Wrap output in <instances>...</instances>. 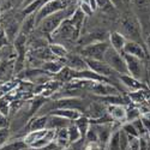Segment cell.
<instances>
[{"label": "cell", "instance_id": "8d00e7d4", "mask_svg": "<svg viewBox=\"0 0 150 150\" xmlns=\"http://www.w3.org/2000/svg\"><path fill=\"white\" fill-rule=\"evenodd\" d=\"M1 61H3V60H1V55H0V62H1Z\"/></svg>", "mask_w": 150, "mask_h": 150}, {"label": "cell", "instance_id": "7c38bea8", "mask_svg": "<svg viewBox=\"0 0 150 150\" xmlns=\"http://www.w3.org/2000/svg\"><path fill=\"white\" fill-rule=\"evenodd\" d=\"M126 41H127V39L121 33L114 31V33H112L109 35V45H110V47L113 49H115V51L120 52V53H122Z\"/></svg>", "mask_w": 150, "mask_h": 150}, {"label": "cell", "instance_id": "484cf974", "mask_svg": "<svg viewBox=\"0 0 150 150\" xmlns=\"http://www.w3.org/2000/svg\"><path fill=\"white\" fill-rule=\"evenodd\" d=\"M76 125H77V127L79 129L82 136H85V133L88 132V130H89V121H88V119L79 118V119L77 120V124H76Z\"/></svg>", "mask_w": 150, "mask_h": 150}, {"label": "cell", "instance_id": "4dcf8cb0", "mask_svg": "<svg viewBox=\"0 0 150 150\" xmlns=\"http://www.w3.org/2000/svg\"><path fill=\"white\" fill-rule=\"evenodd\" d=\"M8 43V39H7V36L4 31V29H0V51H1L3 48H5Z\"/></svg>", "mask_w": 150, "mask_h": 150}, {"label": "cell", "instance_id": "1f68e13d", "mask_svg": "<svg viewBox=\"0 0 150 150\" xmlns=\"http://www.w3.org/2000/svg\"><path fill=\"white\" fill-rule=\"evenodd\" d=\"M8 125H10V122H8V120H7V117L0 113V130L7 129Z\"/></svg>", "mask_w": 150, "mask_h": 150}, {"label": "cell", "instance_id": "3957f363", "mask_svg": "<svg viewBox=\"0 0 150 150\" xmlns=\"http://www.w3.org/2000/svg\"><path fill=\"white\" fill-rule=\"evenodd\" d=\"M103 61L114 72H117L119 74H129L124 54L118 52V51H115V49H113L110 46H109V48L107 49L106 53H105Z\"/></svg>", "mask_w": 150, "mask_h": 150}, {"label": "cell", "instance_id": "9c48e42d", "mask_svg": "<svg viewBox=\"0 0 150 150\" xmlns=\"http://www.w3.org/2000/svg\"><path fill=\"white\" fill-rule=\"evenodd\" d=\"M89 90L98 96H112L118 95V90L113 85L107 84V82H93L89 86Z\"/></svg>", "mask_w": 150, "mask_h": 150}, {"label": "cell", "instance_id": "ac0fdd59", "mask_svg": "<svg viewBox=\"0 0 150 150\" xmlns=\"http://www.w3.org/2000/svg\"><path fill=\"white\" fill-rule=\"evenodd\" d=\"M120 81L125 86H127L131 90H139L142 88V84L139 83V81L133 78L130 74H120Z\"/></svg>", "mask_w": 150, "mask_h": 150}, {"label": "cell", "instance_id": "8992f818", "mask_svg": "<svg viewBox=\"0 0 150 150\" xmlns=\"http://www.w3.org/2000/svg\"><path fill=\"white\" fill-rule=\"evenodd\" d=\"M79 30L72 24V22L70 21V18L65 19L61 23V25L52 34L53 37L55 39H64V40H73L76 39L78 35Z\"/></svg>", "mask_w": 150, "mask_h": 150}, {"label": "cell", "instance_id": "ffe728a7", "mask_svg": "<svg viewBox=\"0 0 150 150\" xmlns=\"http://www.w3.org/2000/svg\"><path fill=\"white\" fill-rule=\"evenodd\" d=\"M47 131L48 130H46V129L45 130H40V131H30L25 137H24V143L31 145L34 142L39 141V139L42 138V137H45Z\"/></svg>", "mask_w": 150, "mask_h": 150}, {"label": "cell", "instance_id": "cb8c5ba5", "mask_svg": "<svg viewBox=\"0 0 150 150\" xmlns=\"http://www.w3.org/2000/svg\"><path fill=\"white\" fill-rule=\"evenodd\" d=\"M106 114V112L103 110V106L98 102H95L91 105L90 107V115L94 118V119H97V118H101L102 115Z\"/></svg>", "mask_w": 150, "mask_h": 150}, {"label": "cell", "instance_id": "30bf717a", "mask_svg": "<svg viewBox=\"0 0 150 150\" xmlns=\"http://www.w3.org/2000/svg\"><path fill=\"white\" fill-rule=\"evenodd\" d=\"M122 53L129 54V55H132V57H136V58H139V59H142V60L145 58V52H144L143 47H142L138 42L131 41V40H127V41H126Z\"/></svg>", "mask_w": 150, "mask_h": 150}, {"label": "cell", "instance_id": "83f0119b", "mask_svg": "<svg viewBox=\"0 0 150 150\" xmlns=\"http://www.w3.org/2000/svg\"><path fill=\"white\" fill-rule=\"evenodd\" d=\"M139 115H141V112L138 109H136V108L126 110V120L127 121H136L139 118Z\"/></svg>", "mask_w": 150, "mask_h": 150}, {"label": "cell", "instance_id": "d4e9b609", "mask_svg": "<svg viewBox=\"0 0 150 150\" xmlns=\"http://www.w3.org/2000/svg\"><path fill=\"white\" fill-rule=\"evenodd\" d=\"M11 110V102L4 96V97H0V113L4 114V115H8Z\"/></svg>", "mask_w": 150, "mask_h": 150}, {"label": "cell", "instance_id": "836d02e7", "mask_svg": "<svg viewBox=\"0 0 150 150\" xmlns=\"http://www.w3.org/2000/svg\"><path fill=\"white\" fill-rule=\"evenodd\" d=\"M144 41H145V43H146L148 51L150 52V30H149V29L144 33Z\"/></svg>", "mask_w": 150, "mask_h": 150}, {"label": "cell", "instance_id": "2e32d148", "mask_svg": "<svg viewBox=\"0 0 150 150\" xmlns=\"http://www.w3.org/2000/svg\"><path fill=\"white\" fill-rule=\"evenodd\" d=\"M69 121H70V120H67V119H65V118L53 114L51 118H48L47 127L52 129V130H53V127H54V130L64 129V127H67V126H69Z\"/></svg>", "mask_w": 150, "mask_h": 150}, {"label": "cell", "instance_id": "7a4b0ae2", "mask_svg": "<svg viewBox=\"0 0 150 150\" xmlns=\"http://www.w3.org/2000/svg\"><path fill=\"white\" fill-rule=\"evenodd\" d=\"M71 5H72V0H49V1L45 3L39 10L35 12L36 25L41 21H43L46 17L55 13V12H59L61 10H65Z\"/></svg>", "mask_w": 150, "mask_h": 150}, {"label": "cell", "instance_id": "4fadbf2b", "mask_svg": "<svg viewBox=\"0 0 150 150\" xmlns=\"http://www.w3.org/2000/svg\"><path fill=\"white\" fill-rule=\"evenodd\" d=\"M4 31L7 36L8 41H15L17 39V36L21 31V25L16 19H12L6 23V25L4 27Z\"/></svg>", "mask_w": 150, "mask_h": 150}, {"label": "cell", "instance_id": "d6986e66", "mask_svg": "<svg viewBox=\"0 0 150 150\" xmlns=\"http://www.w3.org/2000/svg\"><path fill=\"white\" fill-rule=\"evenodd\" d=\"M62 69H64V64H62L61 61H58V60L46 61L42 65V70L47 73H59Z\"/></svg>", "mask_w": 150, "mask_h": 150}, {"label": "cell", "instance_id": "6da1fadb", "mask_svg": "<svg viewBox=\"0 0 150 150\" xmlns=\"http://www.w3.org/2000/svg\"><path fill=\"white\" fill-rule=\"evenodd\" d=\"M76 10L77 8H73V5H71L65 10L55 12V13L46 17L43 21H41L39 24H37V29H39V31L42 34H53L61 25V23L65 19L70 18Z\"/></svg>", "mask_w": 150, "mask_h": 150}, {"label": "cell", "instance_id": "7402d4cb", "mask_svg": "<svg viewBox=\"0 0 150 150\" xmlns=\"http://www.w3.org/2000/svg\"><path fill=\"white\" fill-rule=\"evenodd\" d=\"M48 124V118L46 117H37L30 122V131H40L45 130Z\"/></svg>", "mask_w": 150, "mask_h": 150}, {"label": "cell", "instance_id": "8fae6325", "mask_svg": "<svg viewBox=\"0 0 150 150\" xmlns=\"http://www.w3.org/2000/svg\"><path fill=\"white\" fill-rule=\"evenodd\" d=\"M66 65H67L69 69L76 71V72L84 71V70L88 69V65H86V62H85V59L82 55H74V54L67 55L66 57Z\"/></svg>", "mask_w": 150, "mask_h": 150}, {"label": "cell", "instance_id": "277c9868", "mask_svg": "<svg viewBox=\"0 0 150 150\" xmlns=\"http://www.w3.org/2000/svg\"><path fill=\"white\" fill-rule=\"evenodd\" d=\"M122 35L131 41L138 42L142 39V25L134 17H125L121 22Z\"/></svg>", "mask_w": 150, "mask_h": 150}, {"label": "cell", "instance_id": "d590c367", "mask_svg": "<svg viewBox=\"0 0 150 150\" xmlns=\"http://www.w3.org/2000/svg\"><path fill=\"white\" fill-rule=\"evenodd\" d=\"M35 1V0H25V1H24V3H25V6H28L29 4H31V3H34Z\"/></svg>", "mask_w": 150, "mask_h": 150}, {"label": "cell", "instance_id": "5b68a950", "mask_svg": "<svg viewBox=\"0 0 150 150\" xmlns=\"http://www.w3.org/2000/svg\"><path fill=\"white\" fill-rule=\"evenodd\" d=\"M109 42L100 41L95 43H90L88 46H84L81 51V55L84 59H94V60H103L105 53L109 48Z\"/></svg>", "mask_w": 150, "mask_h": 150}, {"label": "cell", "instance_id": "ba28073f", "mask_svg": "<svg viewBox=\"0 0 150 150\" xmlns=\"http://www.w3.org/2000/svg\"><path fill=\"white\" fill-rule=\"evenodd\" d=\"M85 62L88 65V69L95 72L96 74L101 77H110L112 74H114V71L112 70L103 60H94V59H85Z\"/></svg>", "mask_w": 150, "mask_h": 150}, {"label": "cell", "instance_id": "603a6c76", "mask_svg": "<svg viewBox=\"0 0 150 150\" xmlns=\"http://www.w3.org/2000/svg\"><path fill=\"white\" fill-rule=\"evenodd\" d=\"M67 133H69V142H70V143L77 142V141H79L82 137H83L76 124L69 125V126H67Z\"/></svg>", "mask_w": 150, "mask_h": 150}, {"label": "cell", "instance_id": "f1b7e54d", "mask_svg": "<svg viewBox=\"0 0 150 150\" xmlns=\"http://www.w3.org/2000/svg\"><path fill=\"white\" fill-rule=\"evenodd\" d=\"M78 7L83 11V13H84L85 16H91V15H93V12H94L93 8L90 7V5H89L88 3H84V1H81Z\"/></svg>", "mask_w": 150, "mask_h": 150}, {"label": "cell", "instance_id": "e0dca14e", "mask_svg": "<svg viewBox=\"0 0 150 150\" xmlns=\"http://www.w3.org/2000/svg\"><path fill=\"white\" fill-rule=\"evenodd\" d=\"M35 25H36V18H35V13L33 15H29L25 17V19L23 21L22 25H21V31L22 34L24 35H29L34 29H35Z\"/></svg>", "mask_w": 150, "mask_h": 150}, {"label": "cell", "instance_id": "9a60e30c", "mask_svg": "<svg viewBox=\"0 0 150 150\" xmlns=\"http://www.w3.org/2000/svg\"><path fill=\"white\" fill-rule=\"evenodd\" d=\"M53 114L62 117V118H65L67 120H73V121H77L79 118H82L81 110H78V109H70V108H66V109H55Z\"/></svg>", "mask_w": 150, "mask_h": 150}, {"label": "cell", "instance_id": "f546056e", "mask_svg": "<svg viewBox=\"0 0 150 150\" xmlns=\"http://www.w3.org/2000/svg\"><path fill=\"white\" fill-rule=\"evenodd\" d=\"M124 131L126 132V134H132V137H137V136H138V131L136 130L133 124H126L124 126Z\"/></svg>", "mask_w": 150, "mask_h": 150}, {"label": "cell", "instance_id": "5bb4252c", "mask_svg": "<svg viewBox=\"0 0 150 150\" xmlns=\"http://www.w3.org/2000/svg\"><path fill=\"white\" fill-rule=\"evenodd\" d=\"M107 113L109 114V117L115 120H122V119H126V109H125L121 105H110L107 108Z\"/></svg>", "mask_w": 150, "mask_h": 150}, {"label": "cell", "instance_id": "d6a6232c", "mask_svg": "<svg viewBox=\"0 0 150 150\" xmlns=\"http://www.w3.org/2000/svg\"><path fill=\"white\" fill-rule=\"evenodd\" d=\"M7 134H8V130H7V129L0 130V144L4 143V142L7 139Z\"/></svg>", "mask_w": 150, "mask_h": 150}, {"label": "cell", "instance_id": "e575fe53", "mask_svg": "<svg viewBox=\"0 0 150 150\" xmlns=\"http://www.w3.org/2000/svg\"><path fill=\"white\" fill-rule=\"evenodd\" d=\"M109 1L112 3V5H113V6H119V4H120V0H109Z\"/></svg>", "mask_w": 150, "mask_h": 150}, {"label": "cell", "instance_id": "52a82bcc", "mask_svg": "<svg viewBox=\"0 0 150 150\" xmlns=\"http://www.w3.org/2000/svg\"><path fill=\"white\" fill-rule=\"evenodd\" d=\"M122 54H124L125 61H126V67H127L129 74L132 76L133 78L141 81V78L144 74V67H143L142 59L129 55V54H125V53H122Z\"/></svg>", "mask_w": 150, "mask_h": 150}, {"label": "cell", "instance_id": "44dd1931", "mask_svg": "<svg viewBox=\"0 0 150 150\" xmlns=\"http://www.w3.org/2000/svg\"><path fill=\"white\" fill-rule=\"evenodd\" d=\"M49 49H51L52 54L55 58H66L69 55V51L66 49V47H64L60 43H52V45H49Z\"/></svg>", "mask_w": 150, "mask_h": 150}, {"label": "cell", "instance_id": "4316f807", "mask_svg": "<svg viewBox=\"0 0 150 150\" xmlns=\"http://www.w3.org/2000/svg\"><path fill=\"white\" fill-rule=\"evenodd\" d=\"M15 88V84L12 82H5V83H1L0 84V97H4L5 94L10 93L12 89Z\"/></svg>", "mask_w": 150, "mask_h": 150}]
</instances>
